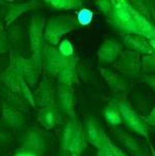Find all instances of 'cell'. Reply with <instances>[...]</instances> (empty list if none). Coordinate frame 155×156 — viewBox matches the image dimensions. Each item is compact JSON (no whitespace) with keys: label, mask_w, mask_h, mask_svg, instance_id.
Returning <instances> with one entry per match:
<instances>
[{"label":"cell","mask_w":155,"mask_h":156,"mask_svg":"<svg viewBox=\"0 0 155 156\" xmlns=\"http://www.w3.org/2000/svg\"><path fill=\"white\" fill-rule=\"evenodd\" d=\"M82 133L75 124H69L65 129L63 136V146L71 151V153H78L83 147Z\"/></svg>","instance_id":"7a4b0ae2"},{"label":"cell","mask_w":155,"mask_h":156,"mask_svg":"<svg viewBox=\"0 0 155 156\" xmlns=\"http://www.w3.org/2000/svg\"><path fill=\"white\" fill-rule=\"evenodd\" d=\"M100 55L106 61H112L113 58L116 57L117 55V47H116L115 44H113L112 42L108 41L102 46L101 48V52H100Z\"/></svg>","instance_id":"8992f818"},{"label":"cell","mask_w":155,"mask_h":156,"mask_svg":"<svg viewBox=\"0 0 155 156\" xmlns=\"http://www.w3.org/2000/svg\"><path fill=\"white\" fill-rule=\"evenodd\" d=\"M60 54L64 57H69L73 54V47L68 40H64L60 45Z\"/></svg>","instance_id":"30bf717a"},{"label":"cell","mask_w":155,"mask_h":156,"mask_svg":"<svg viewBox=\"0 0 155 156\" xmlns=\"http://www.w3.org/2000/svg\"><path fill=\"white\" fill-rule=\"evenodd\" d=\"M113 4L112 13L119 29L155 39V29L141 13L124 1L113 2Z\"/></svg>","instance_id":"6da1fadb"},{"label":"cell","mask_w":155,"mask_h":156,"mask_svg":"<svg viewBox=\"0 0 155 156\" xmlns=\"http://www.w3.org/2000/svg\"><path fill=\"white\" fill-rule=\"evenodd\" d=\"M120 113L126 123L134 130L141 133L146 132V125L144 123V121L129 107H127L126 105H121Z\"/></svg>","instance_id":"3957f363"},{"label":"cell","mask_w":155,"mask_h":156,"mask_svg":"<svg viewBox=\"0 0 155 156\" xmlns=\"http://www.w3.org/2000/svg\"><path fill=\"white\" fill-rule=\"evenodd\" d=\"M40 122L44 126L46 127H51L52 125L57 122V113L55 110H52L51 108H48V109L41 111L39 115Z\"/></svg>","instance_id":"5b68a950"},{"label":"cell","mask_w":155,"mask_h":156,"mask_svg":"<svg viewBox=\"0 0 155 156\" xmlns=\"http://www.w3.org/2000/svg\"><path fill=\"white\" fill-rule=\"evenodd\" d=\"M106 118L107 120L110 122V123H113V124H118L121 122V118H120V113L119 111L117 110V108L113 105H110L109 107L107 108L106 110Z\"/></svg>","instance_id":"ba28073f"},{"label":"cell","mask_w":155,"mask_h":156,"mask_svg":"<svg viewBox=\"0 0 155 156\" xmlns=\"http://www.w3.org/2000/svg\"><path fill=\"white\" fill-rule=\"evenodd\" d=\"M149 122H151V123L155 124V108L153 109V111L151 112L150 116H149Z\"/></svg>","instance_id":"4fadbf2b"},{"label":"cell","mask_w":155,"mask_h":156,"mask_svg":"<svg viewBox=\"0 0 155 156\" xmlns=\"http://www.w3.org/2000/svg\"><path fill=\"white\" fill-rule=\"evenodd\" d=\"M16 156H36V155H35V153H33L32 151H23V152L16 153Z\"/></svg>","instance_id":"7c38bea8"},{"label":"cell","mask_w":155,"mask_h":156,"mask_svg":"<svg viewBox=\"0 0 155 156\" xmlns=\"http://www.w3.org/2000/svg\"><path fill=\"white\" fill-rule=\"evenodd\" d=\"M129 42H126V44L129 47L137 49L139 51L142 52H151L150 46L148 45V43H146L142 38H129ZM127 40V41H129Z\"/></svg>","instance_id":"52a82bcc"},{"label":"cell","mask_w":155,"mask_h":156,"mask_svg":"<svg viewBox=\"0 0 155 156\" xmlns=\"http://www.w3.org/2000/svg\"><path fill=\"white\" fill-rule=\"evenodd\" d=\"M77 20L81 25H88L92 22L93 20V12H90L87 8H83L78 12V16H77Z\"/></svg>","instance_id":"9c48e42d"},{"label":"cell","mask_w":155,"mask_h":156,"mask_svg":"<svg viewBox=\"0 0 155 156\" xmlns=\"http://www.w3.org/2000/svg\"><path fill=\"white\" fill-rule=\"evenodd\" d=\"M151 43H152V46H153L154 48H155V40H152V42H151Z\"/></svg>","instance_id":"5bb4252c"},{"label":"cell","mask_w":155,"mask_h":156,"mask_svg":"<svg viewBox=\"0 0 155 156\" xmlns=\"http://www.w3.org/2000/svg\"><path fill=\"white\" fill-rule=\"evenodd\" d=\"M85 136L90 143L98 147H101L105 139V136L102 133L100 125L96 121L90 120V119L87 120L86 124H85Z\"/></svg>","instance_id":"277c9868"},{"label":"cell","mask_w":155,"mask_h":156,"mask_svg":"<svg viewBox=\"0 0 155 156\" xmlns=\"http://www.w3.org/2000/svg\"><path fill=\"white\" fill-rule=\"evenodd\" d=\"M146 60H148V63H145V65L148 64V70H150V72H155V58H148Z\"/></svg>","instance_id":"8fae6325"}]
</instances>
